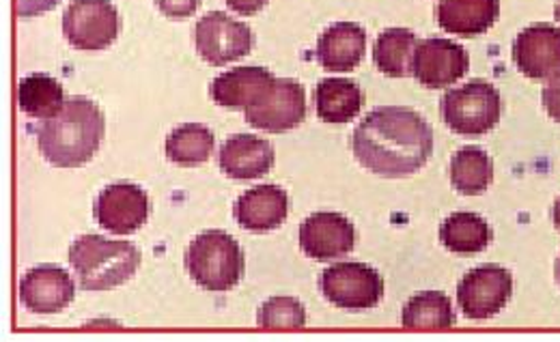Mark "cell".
I'll list each match as a JSON object with an SVG mask.
<instances>
[{"label":"cell","mask_w":560,"mask_h":342,"mask_svg":"<svg viewBox=\"0 0 560 342\" xmlns=\"http://www.w3.org/2000/svg\"><path fill=\"white\" fill-rule=\"evenodd\" d=\"M351 149L369 173L384 179H404L429 162L433 130L412 108L380 106L353 130Z\"/></svg>","instance_id":"1"},{"label":"cell","mask_w":560,"mask_h":342,"mask_svg":"<svg viewBox=\"0 0 560 342\" xmlns=\"http://www.w3.org/2000/svg\"><path fill=\"white\" fill-rule=\"evenodd\" d=\"M106 134V119L95 102L73 95L63 110L37 128V146L57 168H78L93 160Z\"/></svg>","instance_id":"2"},{"label":"cell","mask_w":560,"mask_h":342,"mask_svg":"<svg viewBox=\"0 0 560 342\" xmlns=\"http://www.w3.org/2000/svg\"><path fill=\"white\" fill-rule=\"evenodd\" d=\"M70 263L84 291H110L139 272V248L102 235H82L70 248Z\"/></svg>","instance_id":"3"},{"label":"cell","mask_w":560,"mask_h":342,"mask_svg":"<svg viewBox=\"0 0 560 342\" xmlns=\"http://www.w3.org/2000/svg\"><path fill=\"white\" fill-rule=\"evenodd\" d=\"M186 270L206 291H231L246 270L244 250L229 233L206 231L190 244L186 252Z\"/></svg>","instance_id":"4"},{"label":"cell","mask_w":560,"mask_h":342,"mask_svg":"<svg viewBox=\"0 0 560 342\" xmlns=\"http://www.w3.org/2000/svg\"><path fill=\"white\" fill-rule=\"evenodd\" d=\"M440 115L451 132L459 137H483L502 117V97L491 82L475 78L444 93Z\"/></svg>","instance_id":"5"},{"label":"cell","mask_w":560,"mask_h":342,"mask_svg":"<svg viewBox=\"0 0 560 342\" xmlns=\"http://www.w3.org/2000/svg\"><path fill=\"white\" fill-rule=\"evenodd\" d=\"M119 31L121 17L110 0H73L63 13V35L75 50H104Z\"/></svg>","instance_id":"6"},{"label":"cell","mask_w":560,"mask_h":342,"mask_svg":"<svg viewBox=\"0 0 560 342\" xmlns=\"http://www.w3.org/2000/svg\"><path fill=\"white\" fill-rule=\"evenodd\" d=\"M246 121L264 132L282 134L306 119V93L293 78H275L264 95L246 110Z\"/></svg>","instance_id":"7"},{"label":"cell","mask_w":560,"mask_h":342,"mask_svg":"<svg viewBox=\"0 0 560 342\" xmlns=\"http://www.w3.org/2000/svg\"><path fill=\"white\" fill-rule=\"evenodd\" d=\"M319 286L324 297L341 310H369L384 297V278L364 263H337L328 268Z\"/></svg>","instance_id":"8"},{"label":"cell","mask_w":560,"mask_h":342,"mask_svg":"<svg viewBox=\"0 0 560 342\" xmlns=\"http://www.w3.org/2000/svg\"><path fill=\"white\" fill-rule=\"evenodd\" d=\"M195 44L203 61L213 68H222L246 57L255 48V33L248 24L233 20L222 11H210L195 28Z\"/></svg>","instance_id":"9"},{"label":"cell","mask_w":560,"mask_h":342,"mask_svg":"<svg viewBox=\"0 0 560 342\" xmlns=\"http://www.w3.org/2000/svg\"><path fill=\"white\" fill-rule=\"evenodd\" d=\"M513 275L500 266H481L470 270L457 286L459 310L468 319L486 321L498 315L511 299Z\"/></svg>","instance_id":"10"},{"label":"cell","mask_w":560,"mask_h":342,"mask_svg":"<svg viewBox=\"0 0 560 342\" xmlns=\"http://www.w3.org/2000/svg\"><path fill=\"white\" fill-rule=\"evenodd\" d=\"M470 57L464 46L444 37H429L417 44L412 73L427 89H444L464 78Z\"/></svg>","instance_id":"11"},{"label":"cell","mask_w":560,"mask_h":342,"mask_svg":"<svg viewBox=\"0 0 560 342\" xmlns=\"http://www.w3.org/2000/svg\"><path fill=\"white\" fill-rule=\"evenodd\" d=\"M355 246V228L335 211H317L300 226V248L313 261H335L350 255Z\"/></svg>","instance_id":"12"},{"label":"cell","mask_w":560,"mask_h":342,"mask_svg":"<svg viewBox=\"0 0 560 342\" xmlns=\"http://www.w3.org/2000/svg\"><path fill=\"white\" fill-rule=\"evenodd\" d=\"M151 203L147 192L135 184H113L95 201L97 224L113 235H132L147 222Z\"/></svg>","instance_id":"13"},{"label":"cell","mask_w":560,"mask_h":342,"mask_svg":"<svg viewBox=\"0 0 560 342\" xmlns=\"http://www.w3.org/2000/svg\"><path fill=\"white\" fill-rule=\"evenodd\" d=\"M513 61L533 80H546L560 73V28L537 22L520 31L513 42Z\"/></svg>","instance_id":"14"},{"label":"cell","mask_w":560,"mask_h":342,"mask_svg":"<svg viewBox=\"0 0 560 342\" xmlns=\"http://www.w3.org/2000/svg\"><path fill=\"white\" fill-rule=\"evenodd\" d=\"M75 297L71 275L57 266H39L20 282V302L35 315H57Z\"/></svg>","instance_id":"15"},{"label":"cell","mask_w":560,"mask_h":342,"mask_svg":"<svg viewBox=\"0 0 560 342\" xmlns=\"http://www.w3.org/2000/svg\"><path fill=\"white\" fill-rule=\"evenodd\" d=\"M218 164L229 179H259L275 166V146L266 138L235 134L222 142Z\"/></svg>","instance_id":"16"},{"label":"cell","mask_w":560,"mask_h":342,"mask_svg":"<svg viewBox=\"0 0 560 342\" xmlns=\"http://www.w3.org/2000/svg\"><path fill=\"white\" fill-rule=\"evenodd\" d=\"M289 213L287 192L279 186H257L244 192L233 207V215L244 231L268 233L279 228Z\"/></svg>","instance_id":"17"},{"label":"cell","mask_w":560,"mask_h":342,"mask_svg":"<svg viewBox=\"0 0 560 342\" xmlns=\"http://www.w3.org/2000/svg\"><path fill=\"white\" fill-rule=\"evenodd\" d=\"M366 52V31L355 22L330 24L317 42V61L326 71H353Z\"/></svg>","instance_id":"18"},{"label":"cell","mask_w":560,"mask_h":342,"mask_svg":"<svg viewBox=\"0 0 560 342\" xmlns=\"http://www.w3.org/2000/svg\"><path fill=\"white\" fill-rule=\"evenodd\" d=\"M275 78L277 75H272V71L264 68L229 69L213 78L211 99L222 108L246 110L264 95Z\"/></svg>","instance_id":"19"},{"label":"cell","mask_w":560,"mask_h":342,"mask_svg":"<svg viewBox=\"0 0 560 342\" xmlns=\"http://www.w3.org/2000/svg\"><path fill=\"white\" fill-rule=\"evenodd\" d=\"M500 15V0H440L435 20L442 31L459 37L488 33Z\"/></svg>","instance_id":"20"},{"label":"cell","mask_w":560,"mask_h":342,"mask_svg":"<svg viewBox=\"0 0 560 342\" xmlns=\"http://www.w3.org/2000/svg\"><path fill=\"white\" fill-rule=\"evenodd\" d=\"M317 115L326 123H348L364 104L362 89L348 78H324L315 89Z\"/></svg>","instance_id":"21"},{"label":"cell","mask_w":560,"mask_h":342,"mask_svg":"<svg viewBox=\"0 0 560 342\" xmlns=\"http://www.w3.org/2000/svg\"><path fill=\"white\" fill-rule=\"evenodd\" d=\"M440 241L455 255L483 252L491 241L490 224L479 213L457 211L442 222Z\"/></svg>","instance_id":"22"},{"label":"cell","mask_w":560,"mask_h":342,"mask_svg":"<svg viewBox=\"0 0 560 342\" xmlns=\"http://www.w3.org/2000/svg\"><path fill=\"white\" fill-rule=\"evenodd\" d=\"M66 93L57 78L48 73H31L22 78L18 86L20 110L33 119L48 121L57 117L66 106Z\"/></svg>","instance_id":"23"},{"label":"cell","mask_w":560,"mask_h":342,"mask_svg":"<svg viewBox=\"0 0 560 342\" xmlns=\"http://www.w3.org/2000/svg\"><path fill=\"white\" fill-rule=\"evenodd\" d=\"M417 35L408 28H386L373 46V63L388 78H406L412 73L417 52Z\"/></svg>","instance_id":"24"},{"label":"cell","mask_w":560,"mask_h":342,"mask_svg":"<svg viewBox=\"0 0 560 342\" xmlns=\"http://www.w3.org/2000/svg\"><path fill=\"white\" fill-rule=\"evenodd\" d=\"M401 323L406 330L415 332H442L455 326L453 304L444 293L424 291L410 297L404 306Z\"/></svg>","instance_id":"25"},{"label":"cell","mask_w":560,"mask_h":342,"mask_svg":"<svg viewBox=\"0 0 560 342\" xmlns=\"http://www.w3.org/2000/svg\"><path fill=\"white\" fill-rule=\"evenodd\" d=\"M493 179V164L486 149L464 146L451 160V184L464 197H481Z\"/></svg>","instance_id":"26"},{"label":"cell","mask_w":560,"mask_h":342,"mask_svg":"<svg viewBox=\"0 0 560 342\" xmlns=\"http://www.w3.org/2000/svg\"><path fill=\"white\" fill-rule=\"evenodd\" d=\"M213 146L215 140L210 128L201 123H184L166 138V157L177 166H199L210 160Z\"/></svg>","instance_id":"27"},{"label":"cell","mask_w":560,"mask_h":342,"mask_svg":"<svg viewBox=\"0 0 560 342\" xmlns=\"http://www.w3.org/2000/svg\"><path fill=\"white\" fill-rule=\"evenodd\" d=\"M257 323L264 330H302L306 326V310L295 297H272L259 308Z\"/></svg>","instance_id":"28"},{"label":"cell","mask_w":560,"mask_h":342,"mask_svg":"<svg viewBox=\"0 0 560 342\" xmlns=\"http://www.w3.org/2000/svg\"><path fill=\"white\" fill-rule=\"evenodd\" d=\"M155 4L166 17L186 20L199 9L201 0H155Z\"/></svg>","instance_id":"29"},{"label":"cell","mask_w":560,"mask_h":342,"mask_svg":"<svg viewBox=\"0 0 560 342\" xmlns=\"http://www.w3.org/2000/svg\"><path fill=\"white\" fill-rule=\"evenodd\" d=\"M541 104L546 113L560 123V73L552 75L550 82L541 91Z\"/></svg>","instance_id":"30"},{"label":"cell","mask_w":560,"mask_h":342,"mask_svg":"<svg viewBox=\"0 0 560 342\" xmlns=\"http://www.w3.org/2000/svg\"><path fill=\"white\" fill-rule=\"evenodd\" d=\"M59 0H15V11L20 17H35L39 13H46L55 9Z\"/></svg>","instance_id":"31"},{"label":"cell","mask_w":560,"mask_h":342,"mask_svg":"<svg viewBox=\"0 0 560 342\" xmlns=\"http://www.w3.org/2000/svg\"><path fill=\"white\" fill-rule=\"evenodd\" d=\"M226 4L231 11H235L240 15H253V13L261 11L268 4V0H226Z\"/></svg>","instance_id":"32"},{"label":"cell","mask_w":560,"mask_h":342,"mask_svg":"<svg viewBox=\"0 0 560 342\" xmlns=\"http://www.w3.org/2000/svg\"><path fill=\"white\" fill-rule=\"evenodd\" d=\"M552 220H555V226L560 233V197L557 199V203L552 207Z\"/></svg>","instance_id":"33"},{"label":"cell","mask_w":560,"mask_h":342,"mask_svg":"<svg viewBox=\"0 0 560 342\" xmlns=\"http://www.w3.org/2000/svg\"><path fill=\"white\" fill-rule=\"evenodd\" d=\"M555 275H557V282H559L560 286V255L559 259H557V266H555Z\"/></svg>","instance_id":"34"},{"label":"cell","mask_w":560,"mask_h":342,"mask_svg":"<svg viewBox=\"0 0 560 342\" xmlns=\"http://www.w3.org/2000/svg\"><path fill=\"white\" fill-rule=\"evenodd\" d=\"M555 17L560 22V2H557V7H555Z\"/></svg>","instance_id":"35"}]
</instances>
